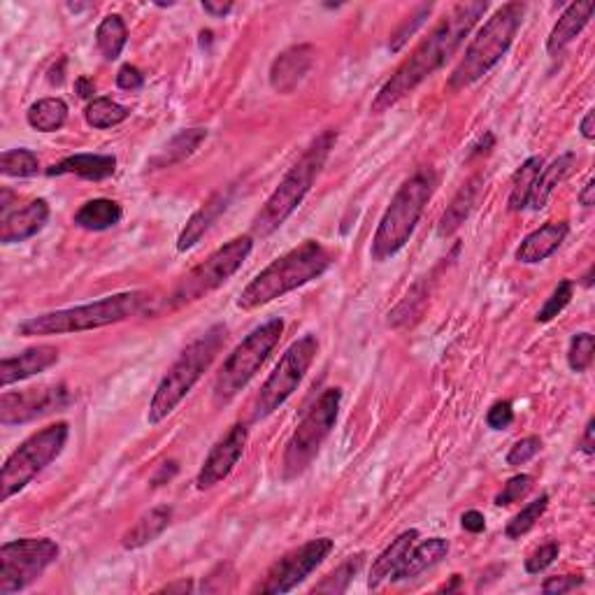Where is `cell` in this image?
I'll return each instance as SVG.
<instances>
[{"mask_svg":"<svg viewBox=\"0 0 595 595\" xmlns=\"http://www.w3.org/2000/svg\"><path fill=\"white\" fill-rule=\"evenodd\" d=\"M75 91L80 98L89 100V98H93V93H96V84H93L89 77H80V80L75 82Z\"/></svg>","mask_w":595,"mask_h":595,"instance_id":"f907efd6","label":"cell"},{"mask_svg":"<svg viewBox=\"0 0 595 595\" xmlns=\"http://www.w3.org/2000/svg\"><path fill=\"white\" fill-rule=\"evenodd\" d=\"M254 249V238L252 235H240V238H233L226 242L224 247H219L217 252L207 256V261L196 265L191 272L179 279L170 296L172 307H182L189 303H196V300L205 298L207 293L217 291L219 286H224L228 279H231L235 272L242 268V263L247 261L249 254Z\"/></svg>","mask_w":595,"mask_h":595,"instance_id":"8fae6325","label":"cell"},{"mask_svg":"<svg viewBox=\"0 0 595 595\" xmlns=\"http://www.w3.org/2000/svg\"><path fill=\"white\" fill-rule=\"evenodd\" d=\"M579 203H582L584 207H593L595 205V179L591 177L589 182L584 184V189L579 191Z\"/></svg>","mask_w":595,"mask_h":595,"instance_id":"681fc988","label":"cell"},{"mask_svg":"<svg viewBox=\"0 0 595 595\" xmlns=\"http://www.w3.org/2000/svg\"><path fill=\"white\" fill-rule=\"evenodd\" d=\"M458 584H461V577H458V575H454V582H451L449 586H444V589H442V591H454Z\"/></svg>","mask_w":595,"mask_h":595,"instance_id":"6f0895ef","label":"cell"},{"mask_svg":"<svg viewBox=\"0 0 595 595\" xmlns=\"http://www.w3.org/2000/svg\"><path fill=\"white\" fill-rule=\"evenodd\" d=\"M542 166H544L542 156H530V159L523 161L521 168L514 172L510 200H507V207H510V212H521L523 207L528 205L530 191H533L535 179H537V175H540Z\"/></svg>","mask_w":595,"mask_h":595,"instance_id":"d6a6232c","label":"cell"},{"mask_svg":"<svg viewBox=\"0 0 595 595\" xmlns=\"http://www.w3.org/2000/svg\"><path fill=\"white\" fill-rule=\"evenodd\" d=\"M489 10V3L477 0V3H461L451 7L447 17H442L428 38L400 63V68L384 82L382 89L372 100L370 112L384 114L398 105L407 93H412L421 82H426L430 75H435L451 56L463 45L465 35L472 31V26L484 17Z\"/></svg>","mask_w":595,"mask_h":595,"instance_id":"6da1fadb","label":"cell"},{"mask_svg":"<svg viewBox=\"0 0 595 595\" xmlns=\"http://www.w3.org/2000/svg\"><path fill=\"white\" fill-rule=\"evenodd\" d=\"M593 426H595V421L591 419L589 424H586V430H584V440H582V451L586 456H593V451H595V444H593Z\"/></svg>","mask_w":595,"mask_h":595,"instance_id":"f5cc1de1","label":"cell"},{"mask_svg":"<svg viewBox=\"0 0 595 595\" xmlns=\"http://www.w3.org/2000/svg\"><path fill=\"white\" fill-rule=\"evenodd\" d=\"M124 217L121 205L114 203L110 198H93L89 203H84L75 214V226L84 228V231H110Z\"/></svg>","mask_w":595,"mask_h":595,"instance_id":"83f0119b","label":"cell"},{"mask_svg":"<svg viewBox=\"0 0 595 595\" xmlns=\"http://www.w3.org/2000/svg\"><path fill=\"white\" fill-rule=\"evenodd\" d=\"M284 333L282 319H270L254 328L252 333L242 340L233 354L221 365L217 379H214V403L226 405L245 389V386L256 377L261 365L268 361L272 349L277 347Z\"/></svg>","mask_w":595,"mask_h":595,"instance_id":"ba28073f","label":"cell"},{"mask_svg":"<svg viewBox=\"0 0 595 595\" xmlns=\"http://www.w3.org/2000/svg\"><path fill=\"white\" fill-rule=\"evenodd\" d=\"M568 233L570 228L563 221L561 224H544L542 228H537V231L523 238L519 249H516V261L526 265L547 261L551 254H556L561 249Z\"/></svg>","mask_w":595,"mask_h":595,"instance_id":"ffe728a7","label":"cell"},{"mask_svg":"<svg viewBox=\"0 0 595 595\" xmlns=\"http://www.w3.org/2000/svg\"><path fill=\"white\" fill-rule=\"evenodd\" d=\"M114 170H117V159L110 154H75L49 168L47 175H77L89 179V182H103V179L114 175Z\"/></svg>","mask_w":595,"mask_h":595,"instance_id":"603a6c76","label":"cell"},{"mask_svg":"<svg viewBox=\"0 0 595 595\" xmlns=\"http://www.w3.org/2000/svg\"><path fill=\"white\" fill-rule=\"evenodd\" d=\"M331 537H317L310 540L303 547L289 551L272 568L265 572L263 582H258L252 593H289L296 589L298 584H303L321 563L331 556L333 551Z\"/></svg>","mask_w":595,"mask_h":595,"instance_id":"5bb4252c","label":"cell"},{"mask_svg":"<svg viewBox=\"0 0 595 595\" xmlns=\"http://www.w3.org/2000/svg\"><path fill=\"white\" fill-rule=\"evenodd\" d=\"M461 526L468 530V533H482V530L486 528V519L482 512L470 510L461 516Z\"/></svg>","mask_w":595,"mask_h":595,"instance_id":"c3c4849f","label":"cell"},{"mask_svg":"<svg viewBox=\"0 0 595 595\" xmlns=\"http://www.w3.org/2000/svg\"><path fill=\"white\" fill-rule=\"evenodd\" d=\"M593 351H595V338L591 333H577L575 338L570 340L568 349V363L575 372H586L593 363Z\"/></svg>","mask_w":595,"mask_h":595,"instance_id":"ab89813d","label":"cell"},{"mask_svg":"<svg viewBox=\"0 0 595 595\" xmlns=\"http://www.w3.org/2000/svg\"><path fill=\"white\" fill-rule=\"evenodd\" d=\"M593 10H595V3H591V0L589 3H572L565 7L561 19L556 21V26L551 28L547 38L549 56H558L565 47L572 45V42L579 38V33L589 26Z\"/></svg>","mask_w":595,"mask_h":595,"instance_id":"44dd1931","label":"cell"},{"mask_svg":"<svg viewBox=\"0 0 595 595\" xmlns=\"http://www.w3.org/2000/svg\"><path fill=\"white\" fill-rule=\"evenodd\" d=\"M430 10H433V5H421L419 10L412 14V17H407L405 24L400 26L396 33H393V38H391V42H389V49H391V52H398V49H403L405 42L410 40L412 35L417 33V28H419L421 24H424V21L428 19Z\"/></svg>","mask_w":595,"mask_h":595,"instance_id":"60d3db41","label":"cell"},{"mask_svg":"<svg viewBox=\"0 0 595 595\" xmlns=\"http://www.w3.org/2000/svg\"><path fill=\"white\" fill-rule=\"evenodd\" d=\"M68 435L70 428L61 421V424L38 430V433H33L28 440L21 442L19 449H14L5 461L3 472H0L3 500H10L19 491H24L49 463H54L61 456V451L66 449Z\"/></svg>","mask_w":595,"mask_h":595,"instance_id":"30bf717a","label":"cell"},{"mask_svg":"<svg viewBox=\"0 0 595 595\" xmlns=\"http://www.w3.org/2000/svg\"><path fill=\"white\" fill-rule=\"evenodd\" d=\"M314 63V47L312 45H296L289 47L272 61L270 66V86L277 93H293L298 84L305 80Z\"/></svg>","mask_w":595,"mask_h":595,"instance_id":"e0dca14e","label":"cell"},{"mask_svg":"<svg viewBox=\"0 0 595 595\" xmlns=\"http://www.w3.org/2000/svg\"><path fill=\"white\" fill-rule=\"evenodd\" d=\"M449 554V542L442 540V537H430V540H424L417 547L410 549L405 563L400 565V570L393 575L391 582H410V579H417L419 575H424L426 570L433 568L442 561L444 556Z\"/></svg>","mask_w":595,"mask_h":595,"instance_id":"d4e9b609","label":"cell"},{"mask_svg":"<svg viewBox=\"0 0 595 595\" xmlns=\"http://www.w3.org/2000/svg\"><path fill=\"white\" fill-rule=\"evenodd\" d=\"M593 110H589L586 112V117L582 119V126H579V131H582V135H584V140H593L595 138V131H593Z\"/></svg>","mask_w":595,"mask_h":595,"instance_id":"db71d44e","label":"cell"},{"mask_svg":"<svg viewBox=\"0 0 595 595\" xmlns=\"http://www.w3.org/2000/svg\"><path fill=\"white\" fill-rule=\"evenodd\" d=\"M572 291H575V284L570 282V279H563V282H558V286L554 289V293L547 298V303L542 305V310L537 312V324H549L551 319L558 317L565 307L570 305L572 300Z\"/></svg>","mask_w":595,"mask_h":595,"instance_id":"f35d334b","label":"cell"},{"mask_svg":"<svg viewBox=\"0 0 595 595\" xmlns=\"http://www.w3.org/2000/svg\"><path fill=\"white\" fill-rule=\"evenodd\" d=\"M68 119V105L61 98H42L33 103L26 112L28 126L40 133H54L66 126Z\"/></svg>","mask_w":595,"mask_h":595,"instance_id":"4dcf8cb0","label":"cell"},{"mask_svg":"<svg viewBox=\"0 0 595 595\" xmlns=\"http://www.w3.org/2000/svg\"><path fill=\"white\" fill-rule=\"evenodd\" d=\"M161 591H163V593H175V591H182V593H186V591H193V584L189 582V579H182V582H177V584H168V586H163Z\"/></svg>","mask_w":595,"mask_h":595,"instance_id":"11a10c76","label":"cell"},{"mask_svg":"<svg viewBox=\"0 0 595 595\" xmlns=\"http://www.w3.org/2000/svg\"><path fill=\"white\" fill-rule=\"evenodd\" d=\"M365 563V554H356V556H349L347 561H344L338 570H333L331 575H328L324 582L314 586V593H344L349 589V584L354 582V577L361 572Z\"/></svg>","mask_w":595,"mask_h":595,"instance_id":"e575fe53","label":"cell"},{"mask_svg":"<svg viewBox=\"0 0 595 595\" xmlns=\"http://www.w3.org/2000/svg\"><path fill=\"white\" fill-rule=\"evenodd\" d=\"M59 558V544L47 537H24L0 547V595L19 593L38 582Z\"/></svg>","mask_w":595,"mask_h":595,"instance_id":"4fadbf2b","label":"cell"},{"mask_svg":"<svg viewBox=\"0 0 595 595\" xmlns=\"http://www.w3.org/2000/svg\"><path fill=\"white\" fill-rule=\"evenodd\" d=\"M486 424H489L493 430H505L514 424V410H512V403H507V400H500L489 410L486 414Z\"/></svg>","mask_w":595,"mask_h":595,"instance_id":"f6af8a7d","label":"cell"},{"mask_svg":"<svg viewBox=\"0 0 595 595\" xmlns=\"http://www.w3.org/2000/svg\"><path fill=\"white\" fill-rule=\"evenodd\" d=\"M63 66H66V63H63V61H61V66H59V70H56V68H52V70H49V82H52V84H61V82H63V73H61V70H63Z\"/></svg>","mask_w":595,"mask_h":595,"instance_id":"9f6ffc18","label":"cell"},{"mask_svg":"<svg viewBox=\"0 0 595 595\" xmlns=\"http://www.w3.org/2000/svg\"><path fill=\"white\" fill-rule=\"evenodd\" d=\"M226 207H228V193L219 191V193H214V196L207 200V203L200 207L198 212H193V217L186 221L184 231L179 233V240H177L179 252H189L191 247H196L198 242L203 240V235L210 231L214 221L224 214Z\"/></svg>","mask_w":595,"mask_h":595,"instance_id":"cb8c5ba5","label":"cell"},{"mask_svg":"<svg viewBox=\"0 0 595 595\" xmlns=\"http://www.w3.org/2000/svg\"><path fill=\"white\" fill-rule=\"evenodd\" d=\"M340 403L342 389H326L317 398V403L307 410L298 428L293 430L282 458V475L286 482L298 479L314 463V458H317L321 447H324L326 437L331 435V430L338 424Z\"/></svg>","mask_w":595,"mask_h":595,"instance_id":"9c48e42d","label":"cell"},{"mask_svg":"<svg viewBox=\"0 0 595 595\" xmlns=\"http://www.w3.org/2000/svg\"><path fill=\"white\" fill-rule=\"evenodd\" d=\"M547 505H549L547 493H544V496H540L537 500H533V503H528L519 514L514 516L510 523H507L505 535L510 537V540H519L521 535H526L528 530L533 528L537 521H540V516L547 512Z\"/></svg>","mask_w":595,"mask_h":595,"instance_id":"74e56055","label":"cell"},{"mask_svg":"<svg viewBox=\"0 0 595 595\" xmlns=\"http://www.w3.org/2000/svg\"><path fill=\"white\" fill-rule=\"evenodd\" d=\"M591 277H593V270L586 272V277H584V284H586V286H591Z\"/></svg>","mask_w":595,"mask_h":595,"instance_id":"680465c9","label":"cell"},{"mask_svg":"<svg viewBox=\"0 0 595 595\" xmlns=\"http://www.w3.org/2000/svg\"><path fill=\"white\" fill-rule=\"evenodd\" d=\"M335 140H338V133L328 128V131L321 133L319 138L305 149V154L293 163V168L286 172L277 189L272 191V196L265 200L261 212L254 217L252 228L256 235L268 238V235L275 233L277 228L298 210V205L303 203L307 193H310L314 179H317L321 168L326 166V159L328 154H331Z\"/></svg>","mask_w":595,"mask_h":595,"instance_id":"277c9868","label":"cell"},{"mask_svg":"<svg viewBox=\"0 0 595 595\" xmlns=\"http://www.w3.org/2000/svg\"><path fill=\"white\" fill-rule=\"evenodd\" d=\"M149 303L145 291H128L117 293V296L100 298L96 303L70 307V310H56L40 314L21 321L17 326V333L21 338H38V335H70V333H84L96 331L121 321L138 317L145 312Z\"/></svg>","mask_w":595,"mask_h":595,"instance_id":"3957f363","label":"cell"},{"mask_svg":"<svg viewBox=\"0 0 595 595\" xmlns=\"http://www.w3.org/2000/svg\"><path fill=\"white\" fill-rule=\"evenodd\" d=\"M437 186V175L430 168H421L403 182L396 191L391 205L386 207L382 221H379L375 238H372L370 254L375 261H386L396 256L407 242H410L414 228H417L421 214L433 198Z\"/></svg>","mask_w":595,"mask_h":595,"instance_id":"52a82bcc","label":"cell"},{"mask_svg":"<svg viewBox=\"0 0 595 595\" xmlns=\"http://www.w3.org/2000/svg\"><path fill=\"white\" fill-rule=\"evenodd\" d=\"M70 403V393L63 384L40 386L26 391H5L0 398V424L21 426L28 421L45 417L54 410H63Z\"/></svg>","mask_w":595,"mask_h":595,"instance_id":"9a60e30c","label":"cell"},{"mask_svg":"<svg viewBox=\"0 0 595 595\" xmlns=\"http://www.w3.org/2000/svg\"><path fill=\"white\" fill-rule=\"evenodd\" d=\"M128 112L124 105L114 103L112 98H93L84 110V119L86 124L93 128H114L119 124H124L128 119Z\"/></svg>","mask_w":595,"mask_h":595,"instance_id":"836d02e7","label":"cell"},{"mask_svg":"<svg viewBox=\"0 0 595 595\" xmlns=\"http://www.w3.org/2000/svg\"><path fill=\"white\" fill-rule=\"evenodd\" d=\"M207 138V131L205 128H189V131H182L177 133L175 138H172L166 149L159 156H154L152 161H149V170H163V168H170L175 166V163H182L189 159V156L196 154V149L203 145Z\"/></svg>","mask_w":595,"mask_h":595,"instance_id":"f546056e","label":"cell"},{"mask_svg":"<svg viewBox=\"0 0 595 595\" xmlns=\"http://www.w3.org/2000/svg\"><path fill=\"white\" fill-rule=\"evenodd\" d=\"M582 584H584V577H572V575L549 577L547 582L542 584V593H549V595L570 593V591H577Z\"/></svg>","mask_w":595,"mask_h":595,"instance_id":"bcb514c9","label":"cell"},{"mask_svg":"<svg viewBox=\"0 0 595 595\" xmlns=\"http://www.w3.org/2000/svg\"><path fill=\"white\" fill-rule=\"evenodd\" d=\"M477 196H479V177H472L468 184L461 186V191H458L454 200H451L447 212L442 214L440 226H437V235H440V238H449V235H454L458 228L465 224V219H468L470 212L475 210Z\"/></svg>","mask_w":595,"mask_h":595,"instance_id":"f1b7e54d","label":"cell"},{"mask_svg":"<svg viewBox=\"0 0 595 595\" xmlns=\"http://www.w3.org/2000/svg\"><path fill=\"white\" fill-rule=\"evenodd\" d=\"M426 303H428V279L414 286V289L405 296L403 303H400L393 312H389V324L391 326L410 324L412 319L419 317Z\"/></svg>","mask_w":595,"mask_h":595,"instance_id":"8d00e7d4","label":"cell"},{"mask_svg":"<svg viewBox=\"0 0 595 595\" xmlns=\"http://www.w3.org/2000/svg\"><path fill=\"white\" fill-rule=\"evenodd\" d=\"M558 551H561L558 542H547V544H542L540 549H535L533 554L526 558V572H528V575H540L542 570H547L549 565L558 558Z\"/></svg>","mask_w":595,"mask_h":595,"instance_id":"ee69618b","label":"cell"},{"mask_svg":"<svg viewBox=\"0 0 595 595\" xmlns=\"http://www.w3.org/2000/svg\"><path fill=\"white\" fill-rule=\"evenodd\" d=\"M145 84V75L135 66H124L117 73V86L124 91H138Z\"/></svg>","mask_w":595,"mask_h":595,"instance_id":"7dc6e473","label":"cell"},{"mask_svg":"<svg viewBox=\"0 0 595 595\" xmlns=\"http://www.w3.org/2000/svg\"><path fill=\"white\" fill-rule=\"evenodd\" d=\"M523 17H526V5L523 3H507L493 12V17L486 19V24L479 28L470 45L465 47V56L454 68V73L449 75V89L461 91L465 86L482 80L484 75H489L503 61V56L510 52Z\"/></svg>","mask_w":595,"mask_h":595,"instance_id":"8992f818","label":"cell"},{"mask_svg":"<svg viewBox=\"0 0 595 595\" xmlns=\"http://www.w3.org/2000/svg\"><path fill=\"white\" fill-rule=\"evenodd\" d=\"M56 363H59V349L49 347V344L26 349L19 356L3 358V363H0V386L7 389V386L40 375V372L49 370Z\"/></svg>","mask_w":595,"mask_h":595,"instance_id":"ac0fdd59","label":"cell"},{"mask_svg":"<svg viewBox=\"0 0 595 595\" xmlns=\"http://www.w3.org/2000/svg\"><path fill=\"white\" fill-rule=\"evenodd\" d=\"M49 221V203L45 198L31 200L26 207L17 212H7L0 219V242L3 245H14L24 242L33 235H38Z\"/></svg>","mask_w":595,"mask_h":595,"instance_id":"d6986e66","label":"cell"},{"mask_svg":"<svg viewBox=\"0 0 595 595\" xmlns=\"http://www.w3.org/2000/svg\"><path fill=\"white\" fill-rule=\"evenodd\" d=\"M575 163H577V154L568 152V154L558 156L551 166L542 168L540 175H537V179H535L533 191H530L528 205L533 207V210H544V207H547V203H549V198L554 196V191L565 182V177L570 175L572 168H575Z\"/></svg>","mask_w":595,"mask_h":595,"instance_id":"4316f807","label":"cell"},{"mask_svg":"<svg viewBox=\"0 0 595 595\" xmlns=\"http://www.w3.org/2000/svg\"><path fill=\"white\" fill-rule=\"evenodd\" d=\"M172 521V507L168 505H159L154 510H149L135 521L133 528H128L124 537H121V547L133 551V549H142L147 547L149 542H154L156 537H161L166 533L168 526Z\"/></svg>","mask_w":595,"mask_h":595,"instance_id":"484cf974","label":"cell"},{"mask_svg":"<svg viewBox=\"0 0 595 595\" xmlns=\"http://www.w3.org/2000/svg\"><path fill=\"white\" fill-rule=\"evenodd\" d=\"M203 10L207 14H212V17H226V14L233 10V5L231 3H210V0H205Z\"/></svg>","mask_w":595,"mask_h":595,"instance_id":"816d5d0a","label":"cell"},{"mask_svg":"<svg viewBox=\"0 0 595 595\" xmlns=\"http://www.w3.org/2000/svg\"><path fill=\"white\" fill-rule=\"evenodd\" d=\"M542 449V440L537 435H530V437H523V440H519L514 444V447L510 449V454H507V465H523L528 461H533V458L540 454Z\"/></svg>","mask_w":595,"mask_h":595,"instance_id":"7bdbcfd3","label":"cell"},{"mask_svg":"<svg viewBox=\"0 0 595 595\" xmlns=\"http://www.w3.org/2000/svg\"><path fill=\"white\" fill-rule=\"evenodd\" d=\"M530 489H533V477H530V475H516L503 486V491L498 493L493 503H496L498 507H507V505L516 503V500H521Z\"/></svg>","mask_w":595,"mask_h":595,"instance_id":"b9f144b4","label":"cell"},{"mask_svg":"<svg viewBox=\"0 0 595 595\" xmlns=\"http://www.w3.org/2000/svg\"><path fill=\"white\" fill-rule=\"evenodd\" d=\"M319 342L314 335H303V338L296 340L289 349L284 351V356L279 358L275 370L270 372V377L265 379V384L258 391L254 400V412L252 419L261 421L270 417L272 412L279 410L286 400H289L296 389L303 382L307 370L312 368L314 358H317Z\"/></svg>","mask_w":595,"mask_h":595,"instance_id":"7c38bea8","label":"cell"},{"mask_svg":"<svg viewBox=\"0 0 595 595\" xmlns=\"http://www.w3.org/2000/svg\"><path fill=\"white\" fill-rule=\"evenodd\" d=\"M419 537V530H405L403 535H398L396 540H393L389 547H386L382 554L375 558V563H372V570H370V579H368V589L375 591L382 586L384 582H389L393 579V575L400 570V565L405 563L407 554H410V549L414 547V542H417Z\"/></svg>","mask_w":595,"mask_h":595,"instance_id":"7402d4cb","label":"cell"},{"mask_svg":"<svg viewBox=\"0 0 595 595\" xmlns=\"http://www.w3.org/2000/svg\"><path fill=\"white\" fill-rule=\"evenodd\" d=\"M128 42V28L119 14H110L98 24L96 45L107 61H117Z\"/></svg>","mask_w":595,"mask_h":595,"instance_id":"1f68e13d","label":"cell"},{"mask_svg":"<svg viewBox=\"0 0 595 595\" xmlns=\"http://www.w3.org/2000/svg\"><path fill=\"white\" fill-rule=\"evenodd\" d=\"M331 263L333 256L321 242L307 240L258 272L252 282L245 286V291L240 293L238 307L240 310H256V307L268 305L272 300L282 298L286 293L296 291L300 286L310 284L312 279L321 277L331 268Z\"/></svg>","mask_w":595,"mask_h":595,"instance_id":"7a4b0ae2","label":"cell"},{"mask_svg":"<svg viewBox=\"0 0 595 595\" xmlns=\"http://www.w3.org/2000/svg\"><path fill=\"white\" fill-rule=\"evenodd\" d=\"M40 170L38 154L31 149H7L0 156V172L5 177H33Z\"/></svg>","mask_w":595,"mask_h":595,"instance_id":"d590c367","label":"cell"},{"mask_svg":"<svg viewBox=\"0 0 595 595\" xmlns=\"http://www.w3.org/2000/svg\"><path fill=\"white\" fill-rule=\"evenodd\" d=\"M247 440H249V433L242 424H235L231 430H228V433L214 444L212 451L203 461V468H200L196 477V489L210 491L217 484L224 482V479L235 470V465L240 463L242 454H245Z\"/></svg>","mask_w":595,"mask_h":595,"instance_id":"2e32d148","label":"cell"},{"mask_svg":"<svg viewBox=\"0 0 595 595\" xmlns=\"http://www.w3.org/2000/svg\"><path fill=\"white\" fill-rule=\"evenodd\" d=\"M226 338L228 328L224 324H217L207 328L198 340H193L179 354L177 361L172 363V368L166 372V377L161 379V384L156 386L152 403H149V424H161L163 419H168L177 410V405L189 396L193 386L205 375V370L214 363L219 351L224 349Z\"/></svg>","mask_w":595,"mask_h":595,"instance_id":"5b68a950","label":"cell"}]
</instances>
